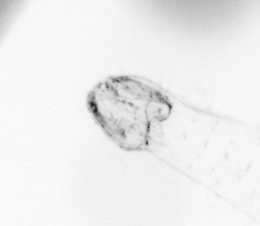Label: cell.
Returning <instances> with one entry per match:
<instances>
[{
  "mask_svg": "<svg viewBox=\"0 0 260 226\" xmlns=\"http://www.w3.org/2000/svg\"><path fill=\"white\" fill-rule=\"evenodd\" d=\"M87 109L106 135L122 150H147L157 124L168 119L172 104L153 82L144 77H107L87 97Z\"/></svg>",
  "mask_w": 260,
  "mask_h": 226,
  "instance_id": "1",
  "label": "cell"
}]
</instances>
